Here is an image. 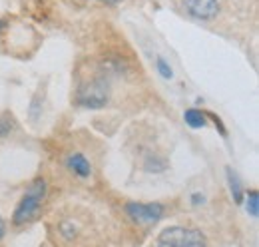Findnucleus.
<instances>
[{"mask_svg":"<svg viewBox=\"0 0 259 247\" xmlns=\"http://www.w3.org/2000/svg\"><path fill=\"white\" fill-rule=\"evenodd\" d=\"M227 180H229V189H231V195H233L235 203H241L243 201V189H241V184H239L237 176L231 170H227Z\"/></svg>","mask_w":259,"mask_h":247,"instance_id":"6e6552de","label":"nucleus"},{"mask_svg":"<svg viewBox=\"0 0 259 247\" xmlns=\"http://www.w3.org/2000/svg\"><path fill=\"white\" fill-rule=\"evenodd\" d=\"M2 28H4V22H2V20H0V30H2Z\"/></svg>","mask_w":259,"mask_h":247,"instance_id":"dca6fc26","label":"nucleus"},{"mask_svg":"<svg viewBox=\"0 0 259 247\" xmlns=\"http://www.w3.org/2000/svg\"><path fill=\"white\" fill-rule=\"evenodd\" d=\"M184 8L195 16V18H201V20H207V18H213L220 10V4L218 0H182Z\"/></svg>","mask_w":259,"mask_h":247,"instance_id":"39448f33","label":"nucleus"},{"mask_svg":"<svg viewBox=\"0 0 259 247\" xmlns=\"http://www.w3.org/2000/svg\"><path fill=\"white\" fill-rule=\"evenodd\" d=\"M4 237V221H2V217H0V239Z\"/></svg>","mask_w":259,"mask_h":247,"instance_id":"4468645a","label":"nucleus"},{"mask_svg":"<svg viewBox=\"0 0 259 247\" xmlns=\"http://www.w3.org/2000/svg\"><path fill=\"white\" fill-rule=\"evenodd\" d=\"M10 128H12V126L6 122V120H0V136H6V134L10 132Z\"/></svg>","mask_w":259,"mask_h":247,"instance_id":"9b49d317","label":"nucleus"},{"mask_svg":"<svg viewBox=\"0 0 259 247\" xmlns=\"http://www.w3.org/2000/svg\"><path fill=\"white\" fill-rule=\"evenodd\" d=\"M66 166H68V170H72L78 178H90V174H92L90 161L82 154H70L68 159H66Z\"/></svg>","mask_w":259,"mask_h":247,"instance_id":"423d86ee","label":"nucleus"},{"mask_svg":"<svg viewBox=\"0 0 259 247\" xmlns=\"http://www.w3.org/2000/svg\"><path fill=\"white\" fill-rule=\"evenodd\" d=\"M126 212L136 223H156L163 216V205L162 203L130 201V203H126Z\"/></svg>","mask_w":259,"mask_h":247,"instance_id":"20e7f679","label":"nucleus"},{"mask_svg":"<svg viewBox=\"0 0 259 247\" xmlns=\"http://www.w3.org/2000/svg\"><path fill=\"white\" fill-rule=\"evenodd\" d=\"M211 118H213V122H215V128H220V132H222V136H226L227 132H226V128H224V124H222V120L218 118V116H213V114H209Z\"/></svg>","mask_w":259,"mask_h":247,"instance_id":"f8f14e48","label":"nucleus"},{"mask_svg":"<svg viewBox=\"0 0 259 247\" xmlns=\"http://www.w3.org/2000/svg\"><path fill=\"white\" fill-rule=\"evenodd\" d=\"M245 208H247V214H249L251 217L259 216V193H257V189H251V191L247 193Z\"/></svg>","mask_w":259,"mask_h":247,"instance_id":"1a4fd4ad","label":"nucleus"},{"mask_svg":"<svg viewBox=\"0 0 259 247\" xmlns=\"http://www.w3.org/2000/svg\"><path fill=\"white\" fill-rule=\"evenodd\" d=\"M44 197H46V180L38 178V180H34L32 184L28 185V189H26V193L22 195L18 208L14 210V216H12L14 225H22V223H26L28 219H32V217L36 216V212L40 210Z\"/></svg>","mask_w":259,"mask_h":247,"instance_id":"f257e3e1","label":"nucleus"},{"mask_svg":"<svg viewBox=\"0 0 259 247\" xmlns=\"http://www.w3.org/2000/svg\"><path fill=\"white\" fill-rule=\"evenodd\" d=\"M156 68H158V72H160L162 78H165V80H171L174 78V72H171L169 64L163 60V58H156Z\"/></svg>","mask_w":259,"mask_h":247,"instance_id":"9d476101","label":"nucleus"},{"mask_svg":"<svg viewBox=\"0 0 259 247\" xmlns=\"http://www.w3.org/2000/svg\"><path fill=\"white\" fill-rule=\"evenodd\" d=\"M192 201H194V205H199V203H203V201H205V197H203V195H199V193H194V195H192Z\"/></svg>","mask_w":259,"mask_h":247,"instance_id":"ddd939ff","label":"nucleus"},{"mask_svg":"<svg viewBox=\"0 0 259 247\" xmlns=\"http://www.w3.org/2000/svg\"><path fill=\"white\" fill-rule=\"evenodd\" d=\"M184 118H186V122L190 128H203L205 126V114L201 112V110H186V114H184Z\"/></svg>","mask_w":259,"mask_h":247,"instance_id":"0eeeda50","label":"nucleus"},{"mask_svg":"<svg viewBox=\"0 0 259 247\" xmlns=\"http://www.w3.org/2000/svg\"><path fill=\"white\" fill-rule=\"evenodd\" d=\"M156 247H207L205 237L197 229L186 227H167L158 235Z\"/></svg>","mask_w":259,"mask_h":247,"instance_id":"f03ea898","label":"nucleus"},{"mask_svg":"<svg viewBox=\"0 0 259 247\" xmlns=\"http://www.w3.org/2000/svg\"><path fill=\"white\" fill-rule=\"evenodd\" d=\"M78 104L86 106V108H102L108 102V82L96 78L92 80L88 86L78 90Z\"/></svg>","mask_w":259,"mask_h":247,"instance_id":"7ed1b4c3","label":"nucleus"},{"mask_svg":"<svg viewBox=\"0 0 259 247\" xmlns=\"http://www.w3.org/2000/svg\"><path fill=\"white\" fill-rule=\"evenodd\" d=\"M100 2H106V4H118L120 0H100Z\"/></svg>","mask_w":259,"mask_h":247,"instance_id":"2eb2a0df","label":"nucleus"}]
</instances>
